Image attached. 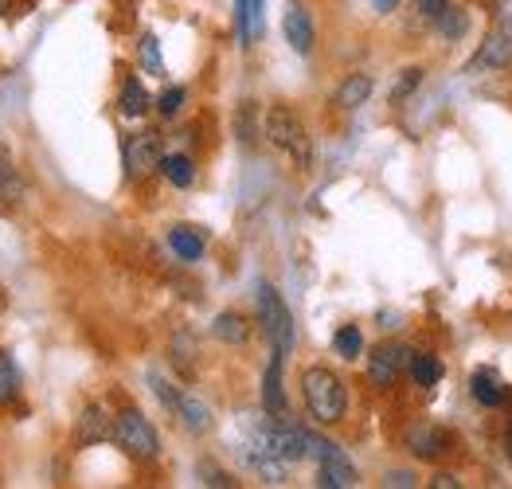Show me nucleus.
Wrapping results in <instances>:
<instances>
[{"label": "nucleus", "mask_w": 512, "mask_h": 489, "mask_svg": "<svg viewBox=\"0 0 512 489\" xmlns=\"http://www.w3.org/2000/svg\"><path fill=\"white\" fill-rule=\"evenodd\" d=\"M172 415H180V423H184L192 435H204V431L212 427V411H208L200 400H192V396H184V400H180V407H176Z\"/></svg>", "instance_id": "obj_22"}, {"label": "nucleus", "mask_w": 512, "mask_h": 489, "mask_svg": "<svg viewBox=\"0 0 512 489\" xmlns=\"http://www.w3.org/2000/svg\"><path fill=\"white\" fill-rule=\"evenodd\" d=\"M384 486H403V489H411L415 486V474H407V470H391L384 478Z\"/></svg>", "instance_id": "obj_32"}, {"label": "nucleus", "mask_w": 512, "mask_h": 489, "mask_svg": "<svg viewBox=\"0 0 512 489\" xmlns=\"http://www.w3.org/2000/svg\"><path fill=\"white\" fill-rule=\"evenodd\" d=\"M477 4H485V8H501L505 0H477Z\"/></svg>", "instance_id": "obj_35"}, {"label": "nucleus", "mask_w": 512, "mask_h": 489, "mask_svg": "<svg viewBox=\"0 0 512 489\" xmlns=\"http://www.w3.org/2000/svg\"><path fill=\"white\" fill-rule=\"evenodd\" d=\"M149 388H153V396L165 403L169 411H176V407H180V400H184V392H180L176 384H169L161 372H149Z\"/></svg>", "instance_id": "obj_26"}, {"label": "nucleus", "mask_w": 512, "mask_h": 489, "mask_svg": "<svg viewBox=\"0 0 512 489\" xmlns=\"http://www.w3.org/2000/svg\"><path fill=\"white\" fill-rule=\"evenodd\" d=\"M419 83H423V67H407V71H403V79H399L395 90H391V102H403V98L419 87Z\"/></svg>", "instance_id": "obj_30"}, {"label": "nucleus", "mask_w": 512, "mask_h": 489, "mask_svg": "<svg viewBox=\"0 0 512 489\" xmlns=\"http://www.w3.org/2000/svg\"><path fill=\"white\" fill-rule=\"evenodd\" d=\"M262 134H266V141H270L278 153H286L301 173L313 169V141H309V130H305V122H301L290 106H270L266 118H262Z\"/></svg>", "instance_id": "obj_2"}, {"label": "nucleus", "mask_w": 512, "mask_h": 489, "mask_svg": "<svg viewBox=\"0 0 512 489\" xmlns=\"http://www.w3.org/2000/svg\"><path fill=\"white\" fill-rule=\"evenodd\" d=\"M258 325H262L266 341L274 345V353L290 356L294 341H298L294 313H290V306L282 302V294H278L270 282H262V286H258Z\"/></svg>", "instance_id": "obj_3"}, {"label": "nucleus", "mask_w": 512, "mask_h": 489, "mask_svg": "<svg viewBox=\"0 0 512 489\" xmlns=\"http://www.w3.org/2000/svg\"><path fill=\"white\" fill-rule=\"evenodd\" d=\"M446 8H450L446 0H415V12H419V20H427V24H438Z\"/></svg>", "instance_id": "obj_31"}, {"label": "nucleus", "mask_w": 512, "mask_h": 489, "mask_svg": "<svg viewBox=\"0 0 512 489\" xmlns=\"http://www.w3.org/2000/svg\"><path fill=\"white\" fill-rule=\"evenodd\" d=\"M282 32H286V44L294 47L298 55H309V51H313V20H309V12L301 8L298 0H294V4L286 8Z\"/></svg>", "instance_id": "obj_13"}, {"label": "nucleus", "mask_w": 512, "mask_h": 489, "mask_svg": "<svg viewBox=\"0 0 512 489\" xmlns=\"http://www.w3.org/2000/svg\"><path fill=\"white\" fill-rule=\"evenodd\" d=\"M196 474L204 478V486H215V489H231V486H235V478H231L227 470H219L215 462H200V466H196Z\"/></svg>", "instance_id": "obj_28"}, {"label": "nucleus", "mask_w": 512, "mask_h": 489, "mask_svg": "<svg viewBox=\"0 0 512 489\" xmlns=\"http://www.w3.org/2000/svg\"><path fill=\"white\" fill-rule=\"evenodd\" d=\"M235 32H239L243 47L262 40V32H266V0H235Z\"/></svg>", "instance_id": "obj_12"}, {"label": "nucleus", "mask_w": 512, "mask_h": 489, "mask_svg": "<svg viewBox=\"0 0 512 489\" xmlns=\"http://www.w3.org/2000/svg\"><path fill=\"white\" fill-rule=\"evenodd\" d=\"M212 337L215 341H223V345H247V337H251V325H247V317L243 313H219L212 321Z\"/></svg>", "instance_id": "obj_18"}, {"label": "nucleus", "mask_w": 512, "mask_h": 489, "mask_svg": "<svg viewBox=\"0 0 512 489\" xmlns=\"http://www.w3.org/2000/svg\"><path fill=\"white\" fill-rule=\"evenodd\" d=\"M301 396H305V407L313 415V423L321 427H333L341 423L344 411H348V392H344V380L333 372V368H305L301 376Z\"/></svg>", "instance_id": "obj_1"}, {"label": "nucleus", "mask_w": 512, "mask_h": 489, "mask_svg": "<svg viewBox=\"0 0 512 489\" xmlns=\"http://www.w3.org/2000/svg\"><path fill=\"white\" fill-rule=\"evenodd\" d=\"M114 443L122 446L133 462H153L161 454V439H157L153 423L133 407L114 415Z\"/></svg>", "instance_id": "obj_4"}, {"label": "nucleus", "mask_w": 512, "mask_h": 489, "mask_svg": "<svg viewBox=\"0 0 512 489\" xmlns=\"http://www.w3.org/2000/svg\"><path fill=\"white\" fill-rule=\"evenodd\" d=\"M161 177L169 180L172 188H192L196 165H192V157H184V153H169V157H161Z\"/></svg>", "instance_id": "obj_21"}, {"label": "nucleus", "mask_w": 512, "mask_h": 489, "mask_svg": "<svg viewBox=\"0 0 512 489\" xmlns=\"http://www.w3.org/2000/svg\"><path fill=\"white\" fill-rule=\"evenodd\" d=\"M333 349H337L344 360H356V356L364 353V333H360L356 325H341L337 337H333Z\"/></svg>", "instance_id": "obj_24"}, {"label": "nucleus", "mask_w": 512, "mask_h": 489, "mask_svg": "<svg viewBox=\"0 0 512 489\" xmlns=\"http://www.w3.org/2000/svg\"><path fill=\"white\" fill-rule=\"evenodd\" d=\"M282 364L286 356L282 353H270V364L262 372V411L266 415H286V388H282Z\"/></svg>", "instance_id": "obj_11"}, {"label": "nucleus", "mask_w": 512, "mask_h": 489, "mask_svg": "<svg viewBox=\"0 0 512 489\" xmlns=\"http://www.w3.org/2000/svg\"><path fill=\"white\" fill-rule=\"evenodd\" d=\"M470 396L481 407H505L509 403V388H505V380L493 368H477L470 380Z\"/></svg>", "instance_id": "obj_14"}, {"label": "nucleus", "mask_w": 512, "mask_h": 489, "mask_svg": "<svg viewBox=\"0 0 512 489\" xmlns=\"http://www.w3.org/2000/svg\"><path fill=\"white\" fill-rule=\"evenodd\" d=\"M118 106H122L126 118H141V114H149L153 98H149V90H145L141 79H126V83H122V94H118Z\"/></svg>", "instance_id": "obj_20"}, {"label": "nucleus", "mask_w": 512, "mask_h": 489, "mask_svg": "<svg viewBox=\"0 0 512 489\" xmlns=\"http://www.w3.org/2000/svg\"><path fill=\"white\" fill-rule=\"evenodd\" d=\"M407 450L415 454V458H442L446 450H450V435L442 431V427H434V423H415L411 431H407Z\"/></svg>", "instance_id": "obj_10"}, {"label": "nucleus", "mask_w": 512, "mask_h": 489, "mask_svg": "<svg viewBox=\"0 0 512 489\" xmlns=\"http://www.w3.org/2000/svg\"><path fill=\"white\" fill-rule=\"evenodd\" d=\"M434 28H438L446 40H462V36H466V28H470V20H466V12H458V8H446V12H442V20H438Z\"/></svg>", "instance_id": "obj_27"}, {"label": "nucleus", "mask_w": 512, "mask_h": 489, "mask_svg": "<svg viewBox=\"0 0 512 489\" xmlns=\"http://www.w3.org/2000/svg\"><path fill=\"white\" fill-rule=\"evenodd\" d=\"M309 458H317V486L321 489H352L360 482L356 466L348 462L341 446L313 435V431H309Z\"/></svg>", "instance_id": "obj_5"}, {"label": "nucleus", "mask_w": 512, "mask_h": 489, "mask_svg": "<svg viewBox=\"0 0 512 489\" xmlns=\"http://www.w3.org/2000/svg\"><path fill=\"white\" fill-rule=\"evenodd\" d=\"M79 446H94L114 439V415L102 407V403H86L83 415H79V431H75Z\"/></svg>", "instance_id": "obj_9"}, {"label": "nucleus", "mask_w": 512, "mask_h": 489, "mask_svg": "<svg viewBox=\"0 0 512 489\" xmlns=\"http://www.w3.org/2000/svg\"><path fill=\"white\" fill-rule=\"evenodd\" d=\"M137 59L149 75H165V59H161V44L157 36H141V47H137Z\"/></svg>", "instance_id": "obj_25"}, {"label": "nucleus", "mask_w": 512, "mask_h": 489, "mask_svg": "<svg viewBox=\"0 0 512 489\" xmlns=\"http://www.w3.org/2000/svg\"><path fill=\"white\" fill-rule=\"evenodd\" d=\"M430 486H438V489H458V478L454 474H434V482Z\"/></svg>", "instance_id": "obj_33"}, {"label": "nucleus", "mask_w": 512, "mask_h": 489, "mask_svg": "<svg viewBox=\"0 0 512 489\" xmlns=\"http://www.w3.org/2000/svg\"><path fill=\"white\" fill-rule=\"evenodd\" d=\"M161 134L145 130V134H133L126 141V173L133 180L137 177H149L153 169H161Z\"/></svg>", "instance_id": "obj_7"}, {"label": "nucleus", "mask_w": 512, "mask_h": 489, "mask_svg": "<svg viewBox=\"0 0 512 489\" xmlns=\"http://www.w3.org/2000/svg\"><path fill=\"white\" fill-rule=\"evenodd\" d=\"M169 247L176 259H184V263H196L200 255H204V231H196V227H172L169 231Z\"/></svg>", "instance_id": "obj_17"}, {"label": "nucleus", "mask_w": 512, "mask_h": 489, "mask_svg": "<svg viewBox=\"0 0 512 489\" xmlns=\"http://www.w3.org/2000/svg\"><path fill=\"white\" fill-rule=\"evenodd\" d=\"M153 106H157V114H161V118H176V114H180V106H184V87H169L157 102H153Z\"/></svg>", "instance_id": "obj_29"}, {"label": "nucleus", "mask_w": 512, "mask_h": 489, "mask_svg": "<svg viewBox=\"0 0 512 489\" xmlns=\"http://www.w3.org/2000/svg\"><path fill=\"white\" fill-rule=\"evenodd\" d=\"M8 8H12V0H0V16H4V12H8Z\"/></svg>", "instance_id": "obj_36"}, {"label": "nucleus", "mask_w": 512, "mask_h": 489, "mask_svg": "<svg viewBox=\"0 0 512 489\" xmlns=\"http://www.w3.org/2000/svg\"><path fill=\"white\" fill-rule=\"evenodd\" d=\"M24 204V177L12 161L8 149H0V208H20Z\"/></svg>", "instance_id": "obj_15"}, {"label": "nucleus", "mask_w": 512, "mask_h": 489, "mask_svg": "<svg viewBox=\"0 0 512 489\" xmlns=\"http://www.w3.org/2000/svg\"><path fill=\"white\" fill-rule=\"evenodd\" d=\"M407 364H411V349H403V345H376L372 356H368V380L387 392V388H395V380L407 372Z\"/></svg>", "instance_id": "obj_6"}, {"label": "nucleus", "mask_w": 512, "mask_h": 489, "mask_svg": "<svg viewBox=\"0 0 512 489\" xmlns=\"http://www.w3.org/2000/svg\"><path fill=\"white\" fill-rule=\"evenodd\" d=\"M372 90H376V83H372V75H364V71H356V75H348L341 87H337V94H333V102L341 106V110H360L368 98H372Z\"/></svg>", "instance_id": "obj_16"}, {"label": "nucleus", "mask_w": 512, "mask_h": 489, "mask_svg": "<svg viewBox=\"0 0 512 489\" xmlns=\"http://www.w3.org/2000/svg\"><path fill=\"white\" fill-rule=\"evenodd\" d=\"M372 4H376V12H391L399 0H372Z\"/></svg>", "instance_id": "obj_34"}, {"label": "nucleus", "mask_w": 512, "mask_h": 489, "mask_svg": "<svg viewBox=\"0 0 512 489\" xmlns=\"http://www.w3.org/2000/svg\"><path fill=\"white\" fill-rule=\"evenodd\" d=\"M509 63H512V24H497V28L485 36V44H481L477 59L470 63V71H481V67L501 71V67H509Z\"/></svg>", "instance_id": "obj_8"}, {"label": "nucleus", "mask_w": 512, "mask_h": 489, "mask_svg": "<svg viewBox=\"0 0 512 489\" xmlns=\"http://www.w3.org/2000/svg\"><path fill=\"white\" fill-rule=\"evenodd\" d=\"M407 372H411V380H415L419 388H434V384L446 376L442 360H438L434 353H411V364H407Z\"/></svg>", "instance_id": "obj_19"}, {"label": "nucleus", "mask_w": 512, "mask_h": 489, "mask_svg": "<svg viewBox=\"0 0 512 489\" xmlns=\"http://www.w3.org/2000/svg\"><path fill=\"white\" fill-rule=\"evenodd\" d=\"M16 396H20V368L0 349V407H12Z\"/></svg>", "instance_id": "obj_23"}]
</instances>
